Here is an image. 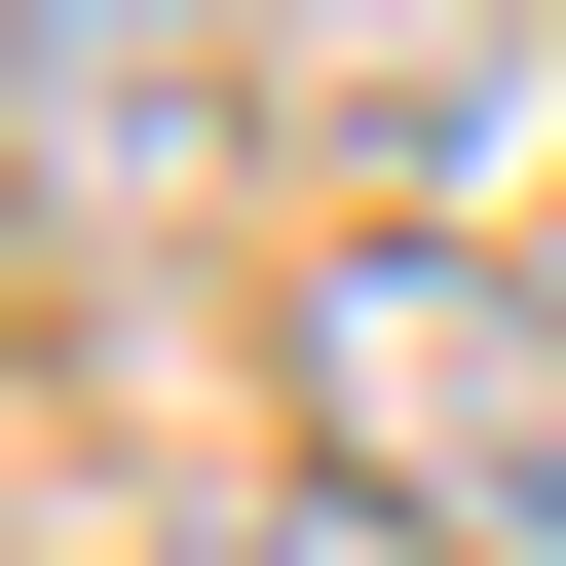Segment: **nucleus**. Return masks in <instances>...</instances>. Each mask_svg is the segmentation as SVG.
<instances>
[{
    "instance_id": "f03ea898",
    "label": "nucleus",
    "mask_w": 566,
    "mask_h": 566,
    "mask_svg": "<svg viewBox=\"0 0 566 566\" xmlns=\"http://www.w3.org/2000/svg\"><path fill=\"white\" fill-rule=\"evenodd\" d=\"M227 114H264L227 0H0V151H39V227H76V264H114V227H189V189H227Z\"/></svg>"
},
{
    "instance_id": "f257e3e1",
    "label": "nucleus",
    "mask_w": 566,
    "mask_h": 566,
    "mask_svg": "<svg viewBox=\"0 0 566 566\" xmlns=\"http://www.w3.org/2000/svg\"><path fill=\"white\" fill-rule=\"evenodd\" d=\"M303 416H340V491H378L416 566H566V303H528L453 189L303 264Z\"/></svg>"
},
{
    "instance_id": "7ed1b4c3",
    "label": "nucleus",
    "mask_w": 566,
    "mask_h": 566,
    "mask_svg": "<svg viewBox=\"0 0 566 566\" xmlns=\"http://www.w3.org/2000/svg\"><path fill=\"white\" fill-rule=\"evenodd\" d=\"M151 566H416V528H378V491H340V453H303V491H189V528H151Z\"/></svg>"
}]
</instances>
